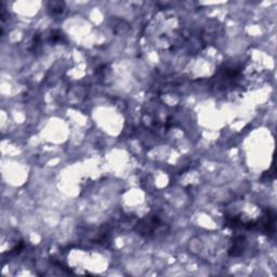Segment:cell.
<instances>
[{
    "label": "cell",
    "mask_w": 277,
    "mask_h": 277,
    "mask_svg": "<svg viewBox=\"0 0 277 277\" xmlns=\"http://www.w3.org/2000/svg\"><path fill=\"white\" fill-rule=\"evenodd\" d=\"M246 248H247V240L245 237L242 235L236 236L230 244V247L228 249V254L230 256H234V258H237V256H240L244 254Z\"/></svg>",
    "instance_id": "cell-2"
},
{
    "label": "cell",
    "mask_w": 277,
    "mask_h": 277,
    "mask_svg": "<svg viewBox=\"0 0 277 277\" xmlns=\"http://www.w3.org/2000/svg\"><path fill=\"white\" fill-rule=\"evenodd\" d=\"M168 230L167 224L157 214L143 218L136 226V232L145 238H155L156 236L164 234Z\"/></svg>",
    "instance_id": "cell-1"
},
{
    "label": "cell",
    "mask_w": 277,
    "mask_h": 277,
    "mask_svg": "<svg viewBox=\"0 0 277 277\" xmlns=\"http://www.w3.org/2000/svg\"><path fill=\"white\" fill-rule=\"evenodd\" d=\"M48 9L51 11L54 16H60L64 11V4L63 2H50L48 6Z\"/></svg>",
    "instance_id": "cell-3"
}]
</instances>
